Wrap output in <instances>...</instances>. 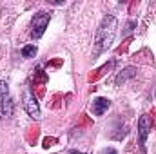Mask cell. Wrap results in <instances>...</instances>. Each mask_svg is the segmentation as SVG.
<instances>
[{"label": "cell", "mask_w": 156, "mask_h": 154, "mask_svg": "<svg viewBox=\"0 0 156 154\" xmlns=\"http://www.w3.org/2000/svg\"><path fill=\"white\" fill-rule=\"evenodd\" d=\"M116 29H118V20L113 15H107L102 18L98 29H96V37H94V49H93V56H100L102 53H105L116 37Z\"/></svg>", "instance_id": "6da1fadb"}, {"label": "cell", "mask_w": 156, "mask_h": 154, "mask_svg": "<svg viewBox=\"0 0 156 154\" xmlns=\"http://www.w3.org/2000/svg\"><path fill=\"white\" fill-rule=\"evenodd\" d=\"M49 20H51L49 13H45V11L35 13V16L31 20V38H40L45 33V29L49 26Z\"/></svg>", "instance_id": "7a4b0ae2"}, {"label": "cell", "mask_w": 156, "mask_h": 154, "mask_svg": "<svg viewBox=\"0 0 156 154\" xmlns=\"http://www.w3.org/2000/svg\"><path fill=\"white\" fill-rule=\"evenodd\" d=\"M24 109H26V113L31 116V118L40 120V105H38V102H37V98H35V94L31 91H26L24 93Z\"/></svg>", "instance_id": "3957f363"}, {"label": "cell", "mask_w": 156, "mask_h": 154, "mask_svg": "<svg viewBox=\"0 0 156 154\" xmlns=\"http://www.w3.org/2000/svg\"><path fill=\"white\" fill-rule=\"evenodd\" d=\"M151 132V120L149 116H140L138 120V136H140V149L145 151V142H147V136Z\"/></svg>", "instance_id": "277c9868"}, {"label": "cell", "mask_w": 156, "mask_h": 154, "mask_svg": "<svg viewBox=\"0 0 156 154\" xmlns=\"http://www.w3.org/2000/svg\"><path fill=\"white\" fill-rule=\"evenodd\" d=\"M109 105H111V100H107V98H96V100H93V114L102 116L109 109Z\"/></svg>", "instance_id": "5b68a950"}, {"label": "cell", "mask_w": 156, "mask_h": 154, "mask_svg": "<svg viewBox=\"0 0 156 154\" xmlns=\"http://www.w3.org/2000/svg\"><path fill=\"white\" fill-rule=\"evenodd\" d=\"M134 75H136V67H131V65H129V67H125V69H123V71H122V73H120V75L116 76V85L123 83L125 80L133 78Z\"/></svg>", "instance_id": "8992f818"}, {"label": "cell", "mask_w": 156, "mask_h": 154, "mask_svg": "<svg viewBox=\"0 0 156 154\" xmlns=\"http://www.w3.org/2000/svg\"><path fill=\"white\" fill-rule=\"evenodd\" d=\"M2 114L5 116V118H9V116L13 114V102L9 98L2 102Z\"/></svg>", "instance_id": "52a82bcc"}, {"label": "cell", "mask_w": 156, "mask_h": 154, "mask_svg": "<svg viewBox=\"0 0 156 154\" xmlns=\"http://www.w3.org/2000/svg\"><path fill=\"white\" fill-rule=\"evenodd\" d=\"M37 51H38L37 45H33V44H31V45H26V47L22 49V56H24V58H35Z\"/></svg>", "instance_id": "ba28073f"}, {"label": "cell", "mask_w": 156, "mask_h": 154, "mask_svg": "<svg viewBox=\"0 0 156 154\" xmlns=\"http://www.w3.org/2000/svg\"><path fill=\"white\" fill-rule=\"evenodd\" d=\"M7 94H9V85L4 80H0V103L4 100H7Z\"/></svg>", "instance_id": "9c48e42d"}, {"label": "cell", "mask_w": 156, "mask_h": 154, "mask_svg": "<svg viewBox=\"0 0 156 154\" xmlns=\"http://www.w3.org/2000/svg\"><path fill=\"white\" fill-rule=\"evenodd\" d=\"M134 27H136V22H134V20L127 22V26H125V31H123V35H129V33H133V31H134Z\"/></svg>", "instance_id": "30bf717a"}, {"label": "cell", "mask_w": 156, "mask_h": 154, "mask_svg": "<svg viewBox=\"0 0 156 154\" xmlns=\"http://www.w3.org/2000/svg\"><path fill=\"white\" fill-rule=\"evenodd\" d=\"M100 154H116V151L109 147V149H104V151H100Z\"/></svg>", "instance_id": "8fae6325"}, {"label": "cell", "mask_w": 156, "mask_h": 154, "mask_svg": "<svg viewBox=\"0 0 156 154\" xmlns=\"http://www.w3.org/2000/svg\"><path fill=\"white\" fill-rule=\"evenodd\" d=\"M69 154H82V152H78V151H71Z\"/></svg>", "instance_id": "7c38bea8"}]
</instances>
